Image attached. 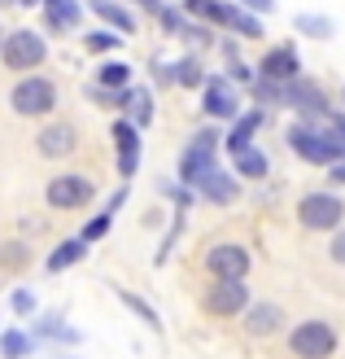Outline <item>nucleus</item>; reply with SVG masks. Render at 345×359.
Masks as SVG:
<instances>
[{
  "mask_svg": "<svg viewBox=\"0 0 345 359\" xmlns=\"http://www.w3.org/2000/svg\"><path fill=\"white\" fill-rule=\"evenodd\" d=\"M288 136V145H293L297 158H306V163H315V167H332L345 158V145L332 136V132H319L311 128V123H293V128L284 132Z\"/></svg>",
  "mask_w": 345,
  "mask_h": 359,
  "instance_id": "obj_1",
  "label": "nucleus"
},
{
  "mask_svg": "<svg viewBox=\"0 0 345 359\" xmlns=\"http://www.w3.org/2000/svg\"><path fill=\"white\" fill-rule=\"evenodd\" d=\"M214 154H219V128H202L188 140V149L179 154V180L197 189V180L219 167V158H214Z\"/></svg>",
  "mask_w": 345,
  "mask_h": 359,
  "instance_id": "obj_2",
  "label": "nucleus"
},
{
  "mask_svg": "<svg viewBox=\"0 0 345 359\" xmlns=\"http://www.w3.org/2000/svg\"><path fill=\"white\" fill-rule=\"evenodd\" d=\"M0 57H5V70H17V75H31L35 66H44V57H48V44H44L35 31L17 27V31H9V35H5V44H0Z\"/></svg>",
  "mask_w": 345,
  "mask_h": 359,
  "instance_id": "obj_3",
  "label": "nucleus"
},
{
  "mask_svg": "<svg viewBox=\"0 0 345 359\" xmlns=\"http://www.w3.org/2000/svg\"><path fill=\"white\" fill-rule=\"evenodd\" d=\"M9 105H13V114H22V118H40V114H48L52 105H57V83L48 75H27L9 93Z\"/></svg>",
  "mask_w": 345,
  "mask_h": 359,
  "instance_id": "obj_4",
  "label": "nucleus"
},
{
  "mask_svg": "<svg viewBox=\"0 0 345 359\" xmlns=\"http://www.w3.org/2000/svg\"><path fill=\"white\" fill-rule=\"evenodd\" d=\"M297 219L311 232H337L341 219H345V202L337 193H306L297 202Z\"/></svg>",
  "mask_w": 345,
  "mask_h": 359,
  "instance_id": "obj_5",
  "label": "nucleus"
},
{
  "mask_svg": "<svg viewBox=\"0 0 345 359\" xmlns=\"http://www.w3.org/2000/svg\"><path fill=\"white\" fill-rule=\"evenodd\" d=\"M288 351L297 359H328L337 351V329L323 325V320H306V325L288 333Z\"/></svg>",
  "mask_w": 345,
  "mask_h": 359,
  "instance_id": "obj_6",
  "label": "nucleus"
},
{
  "mask_svg": "<svg viewBox=\"0 0 345 359\" xmlns=\"http://www.w3.org/2000/svg\"><path fill=\"white\" fill-rule=\"evenodd\" d=\"M97 197V184L87 175H57V180H48V193H44V202L52 210H79L87 206Z\"/></svg>",
  "mask_w": 345,
  "mask_h": 359,
  "instance_id": "obj_7",
  "label": "nucleus"
},
{
  "mask_svg": "<svg viewBox=\"0 0 345 359\" xmlns=\"http://www.w3.org/2000/svg\"><path fill=\"white\" fill-rule=\"evenodd\" d=\"M206 267H210L214 280H245L249 276V250L236 245V241H223L206 255Z\"/></svg>",
  "mask_w": 345,
  "mask_h": 359,
  "instance_id": "obj_8",
  "label": "nucleus"
},
{
  "mask_svg": "<svg viewBox=\"0 0 345 359\" xmlns=\"http://www.w3.org/2000/svg\"><path fill=\"white\" fill-rule=\"evenodd\" d=\"M249 307V290L245 280H214L206 294V311L210 316H241Z\"/></svg>",
  "mask_w": 345,
  "mask_h": 359,
  "instance_id": "obj_9",
  "label": "nucleus"
},
{
  "mask_svg": "<svg viewBox=\"0 0 345 359\" xmlns=\"http://www.w3.org/2000/svg\"><path fill=\"white\" fill-rule=\"evenodd\" d=\"M202 110L214 118V123H223V118H236L241 114V97H236V88L227 79H206V101H202Z\"/></svg>",
  "mask_w": 345,
  "mask_h": 359,
  "instance_id": "obj_10",
  "label": "nucleus"
},
{
  "mask_svg": "<svg viewBox=\"0 0 345 359\" xmlns=\"http://www.w3.org/2000/svg\"><path fill=\"white\" fill-rule=\"evenodd\" d=\"M114 145H118V175H136V163H140V128L132 118H118L114 128Z\"/></svg>",
  "mask_w": 345,
  "mask_h": 359,
  "instance_id": "obj_11",
  "label": "nucleus"
},
{
  "mask_svg": "<svg viewBox=\"0 0 345 359\" xmlns=\"http://www.w3.org/2000/svg\"><path fill=\"white\" fill-rule=\"evenodd\" d=\"M284 105H293V110H302L306 118H319V114H328V97H323L315 83H306V79H288V83H284Z\"/></svg>",
  "mask_w": 345,
  "mask_h": 359,
  "instance_id": "obj_12",
  "label": "nucleus"
},
{
  "mask_svg": "<svg viewBox=\"0 0 345 359\" xmlns=\"http://www.w3.org/2000/svg\"><path fill=\"white\" fill-rule=\"evenodd\" d=\"M258 75L271 79V83H288V79H302V62H297V53L288 44H280L258 62Z\"/></svg>",
  "mask_w": 345,
  "mask_h": 359,
  "instance_id": "obj_13",
  "label": "nucleus"
},
{
  "mask_svg": "<svg viewBox=\"0 0 345 359\" xmlns=\"http://www.w3.org/2000/svg\"><path fill=\"white\" fill-rule=\"evenodd\" d=\"M197 193H202L206 202H214V206H232L241 189H236V180H232L223 167H214V171H206L202 180H197Z\"/></svg>",
  "mask_w": 345,
  "mask_h": 359,
  "instance_id": "obj_14",
  "label": "nucleus"
},
{
  "mask_svg": "<svg viewBox=\"0 0 345 359\" xmlns=\"http://www.w3.org/2000/svg\"><path fill=\"white\" fill-rule=\"evenodd\" d=\"M35 145H40V154H44V158H66V154H75L79 136H75V128H70V123H48Z\"/></svg>",
  "mask_w": 345,
  "mask_h": 359,
  "instance_id": "obj_15",
  "label": "nucleus"
},
{
  "mask_svg": "<svg viewBox=\"0 0 345 359\" xmlns=\"http://www.w3.org/2000/svg\"><path fill=\"white\" fill-rule=\"evenodd\" d=\"M280 325H284V307H276V302H249V307H245V329L253 337L276 333Z\"/></svg>",
  "mask_w": 345,
  "mask_h": 359,
  "instance_id": "obj_16",
  "label": "nucleus"
},
{
  "mask_svg": "<svg viewBox=\"0 0 345 359\" xmlns=\"http://www.w3.org/2000/svg\"><path fill=\"white\" fill-rule=\"evenodd\" d=\"M262 128V110H249V114H236V128H232V136H227V149L232 154H245L249 145H253V132Z\"/></svg>",
  "mask_w": 345,
  "mask_h": 359,
  "instance_id": "obj_17",
  "label": "nucleus"
},
{
  "mask_svg": "<svg viewBox=\"0 0 345 359\" xmlns=\"http://www.w3.org/2000/svg\"><path fill=\"white\" fill-rule=\"evenodd\" d=\"M44 13H48V27L52 31H75L83 22V9L75 5V0H48Z\"/></svg>",
  "mask_w": 345,
  "mask_h": 359,
  "instance_id": "obj_18",
  "label": "nucleus"
},
{
  "mask_svg": "<svg viewBox=\"0 0 345 359\" xmlns=\"http://www.w3.org/2000/svg\"><path fill=\"white\" fill-rule=\"evenodd\" d=\"M83 255H87V241L83 237H70V241H62L57 250H52L44 267H48V272H66V267H75Z\"/></svg>",
  "mask_w": 345,
  "mask_h": 359,
  "instance_id": "obj_19",
  "label": "nucleus"
},
{
  "mask_svg": "<svg viewBox=\"0 0 345 359\" xmlns=\"http://www.w3.org/2000/svg\"><path fill=\"white\" fill-rule=\"evenodd\" d=\"M293 27L302 35H311V40H328V35H332V18H323V13H297Z\"/></svg>",
  "mask_w": 345,
  "mask_h": 359,
  "instance_id": "obj_20",
  "label": "nucleus"
},
{
  "mask_svg": "<svg viewBox=\"0 0 345 359\" xmlns=\"http://www.w3.org/2000/svg\"><path fill=\"white\" fill-rule=\"evenodd\" d=\"M184 9L197 13V18H206V22H214V27H227V9L232 5H219V0H184Z\"/></svg>",
  "mask_w": 345,
  "mask_h": 359,
  "instance_id": "obj_21",
  "label": "nucleus"
},
{
  "mask_svg": "<svg viewBox=\"0 0 345 359\" xmlns=\"http://www.w3.org/2000/svg\"><path fill=\"white\" fill-rule=\"evenodd\" d=\"M236 171H241L245 180H262V175H267V154L249 145L245 154H236Z\"/></svg>",
  "mask_w": 345,
  "mask_h": 359,
  "instance_id": "obj_22",
  "label": "nucleus"
},
{
  "mask_svg": "<svg viewBox=\"0 0 345 359\" xmlns=\"http://www.w3.org/2000/svg\"><path fill=\"white\" fill-rule=\"evenodd\" d=\"M97 13H101V18H105L110 27H118L122 35H127V31H136V18L127 13L122 5H114V0H97Z\"/></svg>",
  "mask_w": 345,
  "mask_h": 359,
  "instance_id": "obj_23",
  "label": "nucleus"
},
{
  "mask_svg": "<svg viewBox=\"0 0 345 359\" xmlns=\"http://www.w3.org/2000/svg\"><path fill=\"white\" fill-rule=\"evenodd\" d=\"M227 27L236 31V35H245V40H262V22L258 18H249V13H241V9H227Z\"/></svg>",
  "mask_w": 345,
  "mask_h": 359,
  "instance_id": "obj_24",
  "label": "nucleus"
},
{
  "mask_svg": "<svg viewBox=\"0 0 345 359\" xmlns=\"http://www.w3.org/2000/svg\"><path fill=\"white\" fill-rule=\"evenodd\" d=\"M0 355H5V359H27L31 355V337L22 329H9L5 337H0Z\"/></svg>",
  "mask_w": 345,
  "mask_h": 359,
  "instance_id": "obj_25",
  "label": "nucleus"
},
{
  "mask_svg": "<svg viewBox=\"0 0 345 359\" xmlns=\"http://www.w3.org/2000/svg\"><path fill=\"white\" fill-rule=\"evenodd\" d=\"M171 79H175V83H184V88H206V75H202V66H197V57H184V62H175Z\"/></svg>",
  "mask_w": 345,
  "mask_h": 359,
  "instance_id": "obj_26",
  "label": "nucleus"
},
{
  "mask_svg": "<svg viewBox=\"0 0 345 359\" xmlns=\"http://www.w3.org/2000/svg\"><path fill=\"white\" fill-rule=\"evenodd\" d=\"M127 110H132V123H136V128H149V123H153V97L136 88V97L127 101Z\"/></svg>",
  "mask_w": 345,
  "mask_h": 359,
  "instance_id": "obj_27",
  "label": "nucleus"
},
{
  "mask_svg": "<svg viewBox=\"0 0 345 359\" xmlns=\"http://www.w3.org/2000/svg\"><path fill=\"white\" fill-rule=\"evenodd\" d=\"M118 298H122L127 307H132V311H136V316H140V320H144V325H149L153 333H162V320H157V311H153V307H149V302H144L140 294H127V290H122Z\"/></svg>",
  "mask_w": 345,
  "mask_h": 359,
  "instance_id": "obj_28",
  "label": "nucleus"
},
{
  "mask_svg": "<svg viewBox=\"0 0 345 359\" xmlns=\"http://www.w3.org/2000/svg\"><path fill=\"white\" fill-rule=\"evenodd\" d=\"M97 79H101L105 88H127V79H132V66H127V62H105Z\"/></svg>",
  "mask_w": 345,
  "mask_h": 359,
  "instance_id": "obj_29",
  "label": "nucleus"
},
{
  "mask_svg": "<svg viewBox=\"0 0 345 359\" xmlns=\"http://www.w3.org/2000/svg\"><path fill=\"white\" fill-rule=\"evenodd\" d=\"M110 224H114V215H110V210H101V215H97V219H92V224H87V228L79 232V237H83L87 245H92V241H101V237H105V232H110Z\"/></svg>",
  "mask_w": 345,
  "mask_h": 359,
  "instance_id": "obj_30",
  "label": "nucleus"
},
{
  "mask_svg": "<svg viewBox=\"0 0 345 359\" xmlns=\"http://www.w3.org/2000/svg\"><path fill=\"white\" fill-rule=\"evenodd\" d=\"M87 53H114L118 48V35H105V31H97V35H87Z\"/></svg>",
  "mask_w": 345,
  "mask_h": 359,
  "instance_id": "obj_31",
  "label": "nucleus"
},
{
  "mask_svg": "<svg viewBox=\"0 0 345 359\" xmlns=\"http://www.w3.org/2000/svg\"><path fill=\"white\" fill-rule=\"evenodd\" d=\"M9 307H13L17 316H35V294H31V290H13Z\"/></svg>",
  "mask_w": 345,
  "mask_h": 359,
  "instance_id": "obj_32",
  "label": "nucleus"
},
{
  "mask_svg": "<svg viewBox=\"0 0 345 359\" xmlns=\"http://www.w3.org/2000/svg\"><path fill=\"white\" fill-rule=\"evenodd\" d=\"M0 263H9V267H22V263H27V245H22V241L5 245V250H0Z\"/></svg>",
  "mask_w": 345,
  "mask_h": 359,
  "instance_id": "obj_33",
  "label": "nucleus"
},
{
  "mask_svg": "<svg viewBox=\"0 0 345 359\" xmlns=\"http://www.w3.org/2000/svg\"><path fill=\"white\" fill-rule=\"evenodd\" d=\"M157 18H162V27H167L171 35H184V31H188V22H184V18H179L175 9H167V5H162V13H157Z\"/></svg>",
  "mask_w": 345,
  "mask_h": 359,
  "instance_id": "obj_34",
  "label": "nucleus"
},
{
  "mask_svg": "<svg viewBox=\"0 0 345 359\" xmlns=\"http://www.w3.org/2000/svg\"><path fill=\"white\" fill-rule=\"evenodd\" d=\"M328 255H332V263H341V267H345V228H341L337 237H332V245H328Z\"/></svg>",
  "mask_w": 345,
  "mask_h": 359,
  "instance_id": "obj_35",
  "label": "nucleus"
},
{
  "mask_svg": "<svg viewBox=\"0 0 345 359\" xmlns=\"http://www.w3.org/2000/svg\"><path fill=\"white\" fill-rule=\"evenodd\" d=\"M328 132L341 140V145H345V114H328Z\"/></svg>",
  "mask_w": 345,
  "mask_h": 359,
  "instance_id": "obj_36",
  "label": "nucleus"
},
{
  "mask_svg": "<svg viewBox=\"0 0 345 359\" xmlns=\"http://www.w3.org/2000/svg\"><path fill=\"white\" fill-rule=\"evenodd\" d=\"M328 175H332V184H345V158H341V163H332Z\"/></svg>",
  "mask_w": 345,
  "mask_h": 359,
  "instance_id": "obj_37",
  "label": "nucleus"
},
{
  "mask_svg": "<svg viewBox=\"0 0 345 359\" xmlns=\"http://www.w3.org/2000/svg\"><path fill=\"white\" fill-rule=\"evenodd\" d=\"M245 5H253L258 13H271V9H276V0H245Z\"/></svg>",
  "mask_w": 345,
  "mask_h": 359,
  "instance_id": "obj_38",
  "label": "nucleus"
},
{
  "mask_svg": "<svg viewBox=\"0 0 345 359\" xmlns=\"http://www.w3.org/2000/svg\"><path fill=\"white\" fill-rule=\"evenodd\" d=\"M122 202H127V189H118V193H114V197H110V206H105V210H110V215H114V210H118V206H122Z\"/></svg>",
  "mask_w": 345,
  "mask_h": 359,
  "instance_id": "obj_39",
  "label": "nucleus"
},
{
  "mask_svg": "<svg viewBox=\"0 0 345 359\" xmlns=\"http://www.w3.org/2000/svg\"><path fill=\"white\" fill-rule=\"evenodd\" d=\"M136 5H144L149 13H162V0H136Z\"/></svg>",
  "mask_w": 345,
  "mask_h": 359,
  "instance_id": "obj_40",
  "label": "nucleus"
},
{
  "mask_svg": "<svg viewBox=\"0 0 345 359\" xmlns=\"http://www.w3.org/2000/svg\"><path fill=\"white\" fill-rule=\"evenodd\" d=\"M17 5H27V9H31V5H44V0H17Z\"/></svg>",
  "mask_w": 345,
  "mask_h": 359,
  "instance_id": "obj_41",
  "label": "nucleus"
},
{
  "mask_svg": "<svg viewBox=\"0 0 345 359\" xmlns=\"http://www.w3.org/2000/svg\"><path fill=\"white\" fill-rule=\"evenodd\" d=\"M44 5H48V0H44Z\"/></svg>",
  "mask_w": 345,
  "mask_h": 359,
  "instance_id": "obj_42",
  "label": "nucleus"
},
{
  "mask_svg": "<svg viewBox=\"0 0 345 359\" xmlns=\"http://www.w3.org/2000/svg\"><path fill=\"white\" fill-rule=\"evenodd\" d=\"M0 44H5V40H0Z\"/></svg>",
  "mask_w": 345,
  "mask_h": 359,
  "instance_id": "obj_43",
  "label": "nucleus"
}]
</instances>
